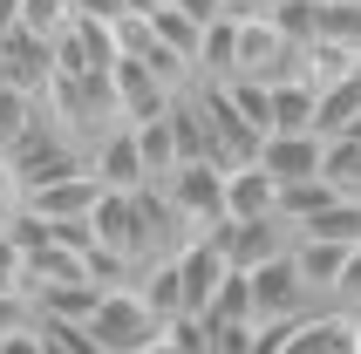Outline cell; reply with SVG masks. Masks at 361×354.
Here are the masks:
<instances>
[{"label": "cell", "instance_id": "cell-1", "mask_svg": "<svg viewBox=\"0 0 361 354\" xmlns=\"http://www.w3.org/2000/svg\"><path fill=\"white\" fill-rule=\"evenodd\" d=\"M82 327L96 334L102 354H143V348H157V341H164V320L150 314V300H143L137 286H109Z\"/></svg>", "mask_w": 361, "mask_h": 354}, {"label": "cell", "instance_id": "cell-2", "mask_svg": "<svg viewBox=\"0 0 361 354\" xmlns=\"http://www.w3.org/2000/svg\"><path fill=\"white\" fill-rule=\"evenodd\" d=\"M157 191L171 197V212H178L191 232H219L225 225V171L219 164H178Z\"/></svg>", "mask_w": 361, "mask_h": 354}, {"label": "cell", "instance_id": "cell-3", "mask_svg": "<svg viewBox=\"0 0 361 354\" xmlns=\"http://www.w3.org/2000/svg\"><path fill=\"white\" fill-rule=\"evenodd\" d=\"M245 279H252V320H307V314H321V300H314V286L300 279L293 252L259 266V273H245Z\"/></svg>", "mask_w": 361, "mask_h": 354}, {"label": "cell", "instance_id": "cell-4", "mask_svg": "<svg viewBox=\"0 0 361 354\" xmlns=\"http://www.w3.org/2000/svg\"><path fill=\"white\" fill-rule=\"evenodd\" d=\"M252 164H259L280 191H293V184H314V177L327 171V143L314 137V130H307V137H266Z\"/></svg>", "mask_w": 361, "mask_h": 354}, {"label": "cell", "instance_id": "cell-5", "mask_svg": "<svg viewBox=\"0 0 361 354\" xmlns=\"http://www.w3.org/2000/svg\"><path fill=\"white\" fill-rule=\"evenodd\" d=\"M96 197H102V184L89 171H75V177H55V184L27 191V218H41V225H89Z\"/></svg>", "mask_w": 361, "mask_h": 354}, {"label": "cell", "instance_id": "cell-6", "mask_svg": "<svg viewBox=\"0 0 361 354\" xmlns=\"http://www.w3.org/2000/svg\"><path fill=\"white\" fill-rule=\"evenodd\" d=\"M178 273H184V314H191V320H204V307L219 300V286L232 279V266H225L219 238H204V232H198V238H191V245L178 252Z\"/></svg>", "mask_w": 361, "mask_h": 354}, {"label": "cell", "instance_id": "cell-7", "mask_svg": "<svg viewBox=\"0 0 361 354\" xmlns=\"http://www.w3.org/2000/svg\"><path fill=\"white\" fill-rule=\"evenodd\" d=\"M259 218H280V184L259 164L225 171V225H259Z\"/></svg>", "mask_w": 361, "mask_h": 354}, {"label": "cell", "instance_id": "cell-8", "mask_svg": "<svg viewBox=\"0 0 361 354\" xmlns=\"http://www.w3.org/2000/svg\"><path fill=\"white\" fill-rule=\"evenodd\" d=\"M89 177H96L102 191H143L150 177H143V157H137V137H130V123L109 130L102 143H89Z\"/></svg>", "mask_w": 361, "mask_h": 354}, {"label": "cell", "instance_id": "cell-9", "mask_svg": "<svg viewBox=\"0 0 361 354\" xmlns=\"http://www.w3.org/2000/svg\"><path fill=\"white\" fill-rule=\"evenodd\" d=\"M361 245H321V238H293V266H300V279L314 286V300L321 307H334V286H341L348 259H355Z\"/></svg>", "mask_w": 361, "mask_h": 354}, {"label": "cell", "instance_id": "cell-10", "mask_svg": "<svg viewBox=\"0 0 361 354\" xmlns=\"http://www.w3.org/2000/svg\"><path fill=\"white\" fill-rule=\"evenodd\" d=\"M355 314H341V307H321V314H307L300 327H293V341H286V354H355Z\"/></svg>", "mask_w": 361, "mask_h": 354}, {"label": "cell", "instance_id": "cell-11", "mask_svg": "<svg viewBox=\"0 0 361 354\" xmlns=\"http://www.w3.org/2000/svg\"><path fill=\"white\" fill-rule=\"evenodd\" d=\"M314 109H321L314 82H273V130L266 137H307L314 130Z\"/></svg>", "mask_w": 361, "mask_h": 354}, {"label": "cell", "instance_id": "cell-12", "mask_svg": "<svg viewBox=\"0 0 361 354\" xmlns=\"http://www.w3.org/2000/svg\"><path fill=\"white\" fill-rule=\"evenodd\" d=\"M130 137H137V157H143V177L164 184V177L178 171V137H171V116H150V123H130Z\"/></svg>", "mask_w": 361, "mask_h": 354}, {"label": "cell", "instance_id": "cell-13", "mask_svg": "<svg viewBox=\"0 0 361 354\" xmlns=\"http://www.w3.org/2000/svg\"><path fill=\"white\" fill-rule=\"evenodd\" d=\"M75 0H20V35H35L41 48H61L75 35Z\"/></svg>", "mask_w": 361, "mask_h": 354}, {"label": "cell", "instance_id": "cell-14", "mask_svg": "<svg viewBox=\"0 0 361 354\" xmlns=\"http://www.w3.org/2000/svg\"><path fill=\"white\" fill-rule=\"evenodd\" d=\"M300 238H321V245H361V197H334Z\"/></svg>", "mask_w": 361, "mask_h": 354}, {"label": "cell", "instance_id": "cell-15", "mask_svg": "<svg viewBox=\"0 0 361 354\" xmlns=\"http://www.w3.org/2000/svg\"><path fill=\"white\" fill-rule=\"evenodd\" d=\"M35 116H41V102L0 82V157H7V150H14V143L27 137V130H35Z\"/></svg>", "mask_w": 361, "mask_h": 354}, {"label": "cell", "instance_id": "cell-16", "mask_svg": "<svg viewBox=\"0 0 361 354\" xmlns=\"http://www.w3.org/2000/svg\"><path fill=\"white\" fill-rule=\"evenodd\" d=\"M321 41L361 55V7H321Z\"/></svg>", "mask_w": 361, "mask_h": 354}, {"label": "cell", "instance_id": "cell-17", "mask_svg": "<svg viewBox=\"0 0 361 354\" xmlns=\"http://www.w3.org/2000/svg\"><path fill=\"white\" fill-rule=\"evenodd\" d=\"M27 212V191H20V177H14V164L0 157V232L14 225V218Z\"/></svg>", "mask_w": 361, "mask_h": 354}, {"label": "cell", "instance_id": "cell-18", "mask_svg": "<svg viewBox=\"0 0 361 354\" xmlns=\"http://www.w3.org/2000/svg\"><path fill=\"white\" fill-rule=\"evenodd\" d=\"M35 300H27V293H0V341H7V334H20V327H35Z\"/></svg>", "mask_w": 361, "mask_h": 354}, {"label": "cell", "instance_id": "cell-19", "mask_svg": "<svg viewBox=\"0 0 361 354\" xmlns=\"http://www.w3.org/2000/svg\"><path fill=\"white\" fill-rule=\"evenodd\" d=\"M0 354H48V341H41V320H35V327H20V334H7V341H0Z\"/></svg>", "mask_w": 361, "mask_h": 354}, {"label": "cell", "instance_id": "cell-20", "mask_svg": "<svg viewBox=\"0 0 361 354\" xmlns=\"http://www.w3.org/2000/svg\"><path fill=\"white\" fill-rule=\"evenodd\" d=\"M123 14L130 20H157V14H171V0H123Z\"/></svg>", "mask_w": 361, "mask_h": 354}, {"label": "cell", "instance_id": "cell-21", "mask_svg": "<svg viewBox=\"0 0 361 354\" xmlns=\"http://www.w3.org/2000/svg\"><path fill=\"white\" fill-rule=\"evenodd\" d=\"M143 354H184V348H178V341H171V334H164L157 348H143Z\"/></svg>", "mask_w": 361, "mask_h": 354}, {"label": "cell", "instance_id": "cell-22", "mask_svg": "<svg viewBox=\"0 0 361 354\" xmlns=\"http://www.w3.org/2000/svg\"><path fill=\"white\" fill-rule=\"evenodd\" d=\"M314 7H361V0H314Z\"/></svg>", "mask_w": 361, "mask_h": 354}]
</instances>
